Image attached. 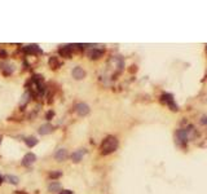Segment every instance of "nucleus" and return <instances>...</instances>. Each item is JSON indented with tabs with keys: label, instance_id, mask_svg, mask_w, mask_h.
I'll use <instances>...</instances> for the list:
<instances>
[{
	"label": "nucleus",
	"instance_id": "obj_9",
	"mask_svg": "<svg viewBox=\"0 0 207 194\" xmlns=\"http://www.w3.org/2000/svg\"><path fill=\"white\" fill-rule=\"evenodd\" d=\"M85 154V150L84 149H80V150H77V152H74L71 154V159L75 162V163H78V162H80L82 159H83V155Z\"/></svg>",
	"mask_w": 207,
	"mask_h": 194
},
{
	"label": "nucleus",
	"instance_id": "obj_3",
	"mask_svg": "<svg viewBox=\"0 0 207 194\" xmlns=\"http://www.w3.org/2000/svg\"><path fill=\"white\" fill-rule=\"evenodd\" d=\"M161 101L163 102V104H166L168 107H170L171 110H173V111H177V110H179L177 105L175 104V101H173L172 95H170V93H165V95H162Z\"/></svg>",
	"mask_w": 207,
	"mask_h": 194
},
{
	"label": "nucleus",
	"instance_id": "obj_15",
	"mask_svg": "<svg viewBox=\"0 0 207 194\" xmlns=\"http://www.w3.org/2000/svg\"><path fill=\"white\" fill-rule=\"evenodd\" d=\"M25 142H26V145H27L29 148H32V146H35V145L38 144V138H36V137H34V136L27 137V138L25 140Z\"/></svg>",
	"mask_w": 207,
	"mask_h": 194
},
{
	"label": "nucleus",
	"instance_id": "obj_13",
	"mask_svg": "<svg viewBox=\"0 0 207 194\" xmlns=\"http://www.w3.org/2000/svg\"><path fill=\"white\" fill-rule=\"evenodd\" d=\"M25 49V52H27V53H42V51L39 49V47L38 45H34V44H31V45H27L26 48H24Z\"/></svg>",
	"mask_w": 207,
	"mask_h": 194
},
{
	"label": "nucleus",
	"instance_id": "obj_6",
	"mask_svg": "<svg viewBox=\"0 0 207 194\" xmlns=\"http://www.w3.org/2000/svg\"><path fill=\"white\" fill-rule=\"evenodd\" d=\"M35 160H36V155L35 154H32V153H27L24 159H22V164L25 167H30L31 164H34L35 163Z\"/></svg>",
	"mask_w": 207,
	"mask_h": 194
},
{
	"label": "nucleus",
	"instance_id": "obj_7",
	"mask_svg": "<svg viewBox=\"0 0 207 194\" xmlns=\"http://www.w3.org/2000/svg\"><path fill=\"white\" fill-rule=\"evenodd\" d=\"M67 158V150L66 149H60L54 153V159L58 160V162H62Z\"/></svg>",
	"mask_w": 207,
	"mask_h": 194
},
{
	"label": "nucleus",
	"instance_id": "obj_8",
	"mask_svg": "<svg viewBox=\"0 0 207 194\" xmlns=\"http://www.w3.org/2000/svg\"><path fill=\"white\" fill-rule=\"evenodd\" d=\"M53 131V126L51 124V123H44V124H42L40 128H39V133L40 135H48V133H51Z\"/></svg>",
	"mask_w": 207,
	"mask_h": 194
},
{
	"label": "nucleus",
	"instance_id": "obj_20",
	"mask_svg": "<svg viewBox=\"0 0 207 194\" xmlns=\"http://www.w3.org/2000/svg\"><path fill=\"white\" fill-rule=\"evenodd\" d=\"M2 140H3V136H2V135H0V144H2Z\"/></svg>",
	"mask_w": 207,
	"mask_h": 194
},
{
	"label": "nucleus",
	"instance_id": "obj_2",
	"mask_svg": "<svg viewBox=\"0 0 207 194\" xmlns=\"http://www.w3.org/2000/svg\"><path fill=\"white\" fill-rule=\"evenodd\" d=\"M175 137H176V141H177V144H179V145L187 144L188 138L190 137V136H189V129H188V128L179 129V131L176 132V135H175Z\"/></svg>",
	"mask_w": 207,
	"mask_h": 194
},
{
	"label": "nucleus",
	"instance_id": "obj_1",
	"mask_svg": "<svg viewBox=\"0 0 207 194\" xmlns=\"http://www.w3.org/2000/svg\"><path fill=\"white\" fill-rule=\"evenodd\" d=\"M118 148V140L117 137L114 136H107L105 140L102 141V145H101V153L103 155H107L110 153H114Z\"/></svg>",
	"mask_w": 207,
	"mask_h": 194
},
{
	"label": "nucleus",
	"instance_id": "obj_19",
	"mask_svg": "<svg viewBox=\"0 0 207 194\" xmlns=\"http://www.w3.org/2000/svg\"><path fill=\"white\" fill-rule=\"evenodd\" d=\"M60 194H73V192L71 190H61Z\"/></svg>",
	"mask_w": 207,
	"mask_h": 194
},
{
	"label": "nucleus",
	"instance_id": "obj_22",
	"mask_svg": "<svg viewBox=\"0 0 207 194\" xmlns=\"http://www.w3.org/2000/svg\"><path fill=\"white\" fill-rule=\"evenodd\" d=\"M18 194H24V193H21V192H18Z\"/></svg>",
	"mask_w": 207,
	"mask_h": 194
},
{
	"label": "nucleus",
	"instance_id": "obj_12",
	"mask_svg": "<svg viewBox=\"0 0 207 194\" xmlns=\"http://www.w3.org/2000/svg\"><path fill=\"white\" fill-rule=\"evenodd\" d=\"M4 180L7 181V182H9V184H12V185H17L18 181H20L18 177H17V176H13V175H5V176H4Z\"/></svg>",
	"mask_w": 207,
	"mask_h": 194
},
{
	"label": "nucleus",
	"instance_id": "obj_18",
	"mask_svg": "<svg viewBox=\"0 0 207 194\" xmlns=\"http://www.w3.org/2000/svg\"><path fill=\"white\" fill-rule=\"evenodd\" d=\"M201 123H202V124H207V117L205 115V117H202V119H201Z\"/></svg>",
	"mask_w": 207,
	"mask_h": 194
},
{
	"label": "nucleus",
	"instance_id": "obj_16",
	"mask_svg": "<svg viewBox=\"0 0 207 194\" xmlns=\"http://www.w3.org/2000/svg\"><path fill=\"white\" fill-rule=\"evenodd\" d=\"M48 62H49V66H51L52 69H57V67L60 66V62H58V58H57V57H51Z\"/></svg>",
	"mask_w": 207,
	"mask_h": 194
},
{
	"label": "nucleus",
	"instance_id": "obj_4",
	"mask_svg": "<svg viewBox=\"0 0 207 194\" xmlns=\"http://www.w3.org/2000/svg\"><path fill=\"white\" fill-rule=\"evenodd\" d=\"M75 111H77V114L80 115V117H85L87 114H89V106L84 104V102H80L75 106Z\"/></svg>",
	"mask_w": 207,
	"mask_h": 194
},
{
	"label": "nucleus",
	"instance_id": "obj_23",
	"mask_svg": "<svg viewBox=\"0 0 207 194\" xmlns=\"http://www.w3.org/2000/svg\"><path fill=\"white\" fill-rule=\"evenodd\" d=\"M206 52H207V44H206Z\"/></svg>",
	"mask_w": 207,
	"mask_h": 194
},
{
	"label": "nucleus",
	"instance_id": "obj_11",
	"mask_svg": "<svg viewBox=\"0 0 207 194\" xmlns=\"http://www.w3.org/2000/svg\"><path fill=\"white\" fill-rule=\"evenodd\" d=\"M48 190H49L51 193L61 192V184H60V182H51V184L48 185Z\"/></svg>",
	"mask_w": 207,
	"mask_h": 194
},
{
	"label": "nucleus",
	"instance_id": "obj_21",
	"mask_svg": "<svg viewBox=\"0 0 207 194\" xmlns=\"http://www.w3.org/2000/svg\"><path fill=\"white\" fill-rule=\"evenodd\" d=\"M2 181H3V179H2V176H0V184H2Z\"/></svg>",
	"mask_w": 207,
	"mask_h": 194
},
{
	"label": "nucleus",
	"instance_id": "obj_5",
	"mask_svg": "<svg viewBox=\"0 0 207 194\" xmlns=\"http://www.w3.org/2000/svg\"><path fill=\"white\" fill-rule=\"evenodd\" d=\"M71 74H73V78H74V79H77V80H82V79H84V78H85V71H84V69H83V67H80V66L74 67Z\"/></svg>",
	"mask_w": 207,
	"mask_h": 194
},
{
	"label": "nucleus",
	"instance_id": "obj_14",
	"mask_svg": "<svg viewBox=\"0 0 207 194\" xmlns=\"http://www.w3.org/2000/svg\"><path fill=\"white\" fill-rule=\"evenodd\" d=\"M102 55H103V51H100V49H93L89 52V57L92 60H97V58H100Z\"/></svg>",
	"mask_w": 207,
	"mask_h": 194
},
{
	"label": "nucleus",
	"instance_id": "obj_10",
	"mask_svg": "<svg viewBox=\"0 0 207 194\" xmlns=\"http://www.w3.org/2000/svg\"><path fill=\"white\" fill-rule=\"evenodd\" d=\"M60 56L61 57H65V58H70L71 57V47H62L60 48Z\"/></svg>",
	"mask_w": 207,
	"mask_h": 194
},
{
	"label": "nucleus",
	"instance_id": "obj_17",
	"mask_svg": "<svg viewBox=\"0 0 207 194\" xmlns=\"http://www.w3.org/2000/svg\"><path fill=\"white\" fill-rule=\"evenodd\" d=\"M61 175H62V172H61V171H57V172H51V174H49V177H51V179H56V177H60Z\"/></svg>",
	"mask_w": 207,
	"mask_h": 194
}]
</instances>
